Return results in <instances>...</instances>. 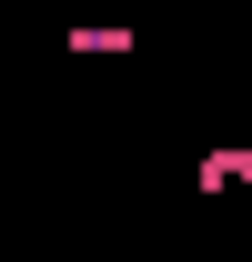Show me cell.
<instances>
[{
    "mask_svg": "<svg viewBox=\"0 0 252 262\" xmlns=\"http://www.w3.org/2000/svg\"><path fill=\"white\" fill-rule=\"evenodd\" d=\"M192 182H202V192H232V182H242V192H252V151H242V141H222V151L192 162Z\"/></svg>",
    "mask_w": 252,
    "mask_h": 262,
    "instance_id": "6da1fadb",
    "label": "cell"
},
{
    "mask_svg": "<svg viewBox=\"0 0 252 262\" xmlns=\"http://www.w3.org/2000/svg\"><path fill=\"white\" fill-rule=\"evenodd\" d=\"M61 51H91V61H111V51H141L131 31H61Z\"/></svg>",
    "mask_w": 252,
    "mask_h": 262,
    "instance_id": "7a4b0ae2",
    "label": "cell"
}]
</instances>
